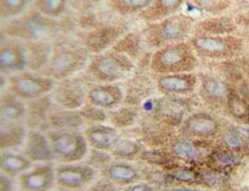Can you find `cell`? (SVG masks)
I'll return each instance as SVG.
<instances>
[{
	"label": "cell",
	"instance_id": "1",
	"mask_svg": "<svg viewBox=\"0 0 249 191\" xmlns=\"http://www.w3.org/2000/svg\"><path fill=\"white\" fill-rule=\"evenodd\" d=\"M91 54L79 40L59 38L53 41L49 65L41 72L54 81H60L84 73Z\"/></svg>",
	"mask_w": 249,
	"mask_h": 191
},
{
	"label": "cell",
	"instance_id": "2",
	"mask_svg": "<svg viewBox=\"0 0 249 191\" xmlns=\"http://www.w3.org/2000/svg\"><path fill=\"white\" fill-rule=\"evenodd\" d=\"M136 67L133 59L110 49L92 55L83 74L89 83L120 84L127 81Z\"/></svg>",
	"mask_w": 249,
	"mask_h": 191
},
{
	"label": "cell",
	"instance_id": "3",
	"mask_svg": "<svg viewBox=\"0 0 249 191\" xmlns=\"http://www.w3.org/2000/svg\"><path fill=\"white\" fill-rule=\"evenodd\" d=\"M200 58L189 41L169 44L154 51L149 57V67L154 75L194 73Z\"/></svg>",
	"mask_w": 249,
	"mask_h": 191
},
{
	"label": "cell",
	"instance_id": "4",
	"mask_svg": "<svg viewBox=\"0 0 249 191\" xmlns=\"http://www.w3.org/2000/svg\"><path fill=\"white\" fill-rule=\"evenodd\" d=\"M195 27V20L190 15L174 14L162 20L152 22L145 30L143 43L150 50H159L169 44L185 41Z\"/></svg>",
	"mask_w": 249,
	"mask_h": 191
},
{
	"label": "cell",
	"instance_id": "5",
	"mask_svg": "<svg viewBox=\"0 0 249 191\" xmlns=\"http://www.w3.org/2000/svg\"><path fill=\"white\" fill-rule=\"evenodd\" d=\"M197 57L203 60L223 62L238 58L244 50V39L234 35H194L189 40Z\"/></svg>",
	"mask_w": 249,
	"mask_h": 191
},
{
	"label": "cell",
	"instance_id": "6",
	"mask_svg": "<svg viewBox=\"0 0 249 191\" xmlns=\"http://www.w3.org/2000/svg\"><path fill=\"white\" fill-rule=\"evenodd\" d=\"M61 29L59 22L38 12L23 15L11 20L5 27L6 37L20 41L49 40Z\"/></svg>",
	"mask_w": 249,
	"mask_h": 191
},
{
	"label": "cell",
	"instance_id": "7",
	"mask_svg": "<svg viewBox=\"0 0 249 191\" xmlns=\"http://www.w3.org/2000/svg\"><path fill=\"white\" fill-rule=\"evenodd\" d=\"M1 77L5 82V87L2 89H6L25 102L51 95L56 82L41 73L27 70L8 77Z\"/></svg>",
	"mask_w": 249,
	"mask_h": 191
},
{
	"label": "cell",
	"instance_id": "8",
	"mask_svg": "<svg viewBox=\"0 0 249 191\" xmlns=\"http://www.w3.org/2000/svg\"><path fill=\"white\" fill-rule=\"evenodd\" d=\"M48 135L54 160L59 163H75L86 158L89 147L81 130H50Z\"/></svg>",
	"mask_w": 249,
	"mask_h": 191
},
{
	"label": "cell",
	"instance_id": "9",
	"mask_svg": "<svg viewBox=\"0 0 249 191\" xmlns=\"http://www.w3.org/2000/svg\"><path fill=\"white\" fill-rule=\"evenodd\" d=\"M223 123L207 112H192L178 128V134L195 141L209 142L219 139Z\"/></svg>",
	"mask_w": 249,
	"mask_h": 191
},
{
	"label": "cell",
	"instance_id": "10",
	"mask_svg": "<svg viewBox=\"0 0 249 191\" xmlns=\"http://www.w3.org/2000/svg\"><path fill=\"white\" fill-rule=\"evenodd\" d=\"M89 82L84 74L55 82L51 93L54 105L69 110H79L87 103Z\"/></svg>",
	"mask_w": 249,
	"mask_h": 191
},
{
	"label": "cell",
	"instance_id": "11",
	"mask_svg": "<svg viewBox=\"0 0 249 191\" xmlns=\"http://www.w3.org/2000/svg\"><path fill=\"white\" fill-rule=\"evenodd\" d=\"M200 102L214 111L226 110L231 87L220 76L210 73L198 74Z\"/></svg>",
	"mask_w": 249,
	"mask_h": 191
},
{
	"label": "cell",
	"instance_id": "12",
	"mask_svg": "<svg viewBox=\"0 0 249 191\" xmlns=\"http://www.w3.org/2000/svg\"><path fill=\"white\" fill-rule=\"evenodd\" d=\"M57 187L84 190L97 179V170L85 163H59L54 167Z\"/></svg>",
	"mask_w": 249,
	"mask_h": 191
},
{
	"label": "cell",
	"instance_id": "13",
	"mask_svg": "<svg viewBox=\"0 0 249 191\" xmlns=\"http://www.w3.org/2000/svg\"><path fill=\"white\" fill-rule=\"evenodd\" d=\"M156 90L162 96L189 97L198 89V74L183 73L173 75H154Z\"/></svg>",
	"mask_w": 249,
	"mask_h": 191
},
{
	"label": "cell",
	"instance_id": "14",
	"mask_svg": "<svg viewBox=\"0 0 249 191\" xmlns=\"http://www.w3.org/2000/svg\"><path fill=\"white\" fill-rule=\"evenodd\" d=\"M124 27L122 25H103L86 31L79 41L91 54L96 55L107 50L113 45L124 35Z\"/></svg>",
	"mask_w": 249,
	"mask_h": 191
},
{
	"label": "cell",
	"instance_id": "15",
	"mask_svg": "<svg viewBox=\"0 0 249 191\" xmlns=\"http://www.w3.org/2000/svg\"><path fill=\"white\" fill-rule=\"evenodd\" d=\"M26 71V60L22 41L3 38L0 44V74L3 77Z\"/></svg>",
	"mask_w": 249,
	"mask_h": 191
},
{
	"label": "cell",
	"instance_id": "16",
	"mask_svg": "<svg viewBox=\"0 0 249 191\" xmlns=\"http://www.w3.org/2000/svg\"><path fill=\"white\" fill-rule=\"evenodd\" d=\"M124 91L120 84L89 83V85L87 103L107 112L124 104Z\"/></svg>",
	"mask_w": 249,
	"mask_h": 191
},
{
	"label": "cell",
	"instance_id": "17",
	"mask_svg": "<svg viewBox=\"0 0 249 191\" xmlns=\"http://www.w3.org/2000/svg\"><path fill=\"white\" fill-rule=\"evenodd\" d=\"M54 166L52 163H38L18 177L22 191H52L55 185Z\"/></svg>",
	"mask_w": 249,
	"mask_h": 191
},
{
	"label": "cell",
	"instance_id": "18",
	"mask_svg": "<svg viewBox=\"0 0 249 191\" xmlns=\"http://www.w3.org/2000/svg\"><path fill=\"white\" fill-rule=\"evenodd\" d=\"M21 153L33 163H53L54 156L50 139L45 132L28 129Z\"/></svg>",
	"mask_w": 249,
	"mask_h": 191
},
{
	"label": "cell",
	"instance_id": "19",
	"mask_svg": "<svg viewBox=\"0 0 249 191\" xmlns=\"http://www.w3.org/2000/svg\"><path fill=\"white\" fill-rule=\"evenodd\" d=\"M89 148L111 152L123 137L122 131L107 123L87 125L83 130Z\"/></svg>",
	"mask_w": 249,
	"mask_h": 191
},
{
	"label": "cell",
	"instance_id": "20",
	"mask_svg": "<svg viewBox=\"0 0 249 191\" xmlns=\"http://www.w3.org/2000/svg\"><path fill=\"white\" fill-rule=\"evenodd\" d=\"M144 65H140L139 68L136 67V70L132 76L127 79V86L124 89V104H128L141 108L142 104L150 99L151 94L156 88L155 81L152 83L150 77L146 73L143 72Z\"/></svg>",
	"mask_w": 249,
	"mask_h": 191
},
{
	"label": "cell",
	"instance_id": "21",
	"mask_svg": "<svg viewBox=\"0 0 249 191\" xmlns=\"http://www.w3.org/2000/svg\"><path fill=\"white\" fill-rule=\"evenodd\" d=\"M53 106L51 95L42 98L26 102V115L24 124L27 129L40 130L46 132L49 130L50 112Z\"/></svg>",
	"mask_w": 249,
	"mask_h": 191
},
{
	"label": "cell",
	"instance_id": "22",
	"mask_svg": "<svg viewBox=\"0 0 249 191\" xmlns=\"http://www.w3.org/2000/svg\"><path fill=\"white\" fill-rule=\"evenodd\" d=\"M26 60V70L41 73L49 65L53 52V42L49 40L22 41Z\"/></svg>",
	"mask_w": 249,
	"mask_h": 191
},
{
	"label": "cell",
	"instance_id": "23",
	"mask_svg": "<svg viewBox=\"0 0 249 191\" xmlns=\"http://www.w3.org/2000/svg\"><path fill=\"white\" fill-rule=\"evenodd\" d=\"M26 102L7 91L1 89L0 96V126L24 123Z\"/></svg>",
	"mask_w": 249,
	"mask_h": 191
},
{
	"label": "cell",
	"instance_id": "24",
	"mask_svg": "<svg viewBox=\"0 0 249 191\" xmlns=\"http://www.w3.org/2000/svg\"><path fill=\"white\" fill-rule=\"evenodd\" d=\"M206 142L195 141L188 138L177 135L171 140L168 144V152L171 156L188 162L199 161L204 156V151L202 145Z\"/></svg>",
	"mask_w": 249,
	"mask_h": 191
},
{
	"label": "cell",
	"instance_id": "25",
	"mask_svg": "<svg viewBox=\"0 0 249 191\" xmlns=\"http://www.w3.org/2000/svg\"><path fill=\"white\" fill-rule=\"evenodd\" d=\"M86 123L79 110H69L53 104L49 117V130H81ZM46 131V132H48Z\"/></svg>",
	"mask_w": 249,
	"mask_h": 191
},
{
	"label": "cell",
	"instance_id": "26",
	"mask_svg": "<svg viewBox=\"0 0 249 191\" xmlns=\"http://www.w3.org/2000/svg\"><path fill=\"white\" fill-rule=\"evenodd\" d=\"M102 176L112 180L120 187H126L135 184L140 179L137 168L126 161L114 160L101 170Z\"/></svg>",
	"mask_w": 249,
	"mask_h": 191
},
{
	"label": "cell",
	"instance_id": "27",
	"mask_svg": "<svg viewBox=\"0 0 249 191\" xmlns=\"http://www.w3.org/2000/svg\"><path fill=\"white\" fill-rule=\"evenodd\" d=\"M140 119H141V108L122 104L121 106L108 111L107 123L120 131H123L134 128Z\"/></svg>",
	"mask_w": 249,
	"mask_h": 191
},
{
	"label": "cell",
	"instance_id": "28",
	"mask_svg": "<svg viewBox=\"0 0 249 191\" xmlns=\"http://www.w3.org/2000/svg\"><path fill=\"white\" fill-rule=\"evenodd\" d=\"M237 22L229 17H216L207 19L195 24L194 35L201 36H229L237 29Z\"/></svg>",
	"mask_w": 249,
	"mask_h": 191
},
{
	"label": "cell",
	"instance_id": "29",
	"mask_svg": "<svg viewBox=\"0 0 249 191\" xmlns=\"http://www.w3.org/2000/svg\"><path fill=\"white\" fill-rule=\"evenodd\" d=\"M34 163L27 159L22 153L13 150L1 151L0 154V169L1 173L14 178L19 177L21 174L29 170Z\"/></svg>",
	"mask_w": 249,
	"mask_h": 191
},
{
	"label": "cell",
	"instance_id": "30",
	"mask_svg": "<svg viewBox=\"0 0 249 191\" xmlns=\"http://www.w3.org/2000/svg\"><path fill=\"white\" fill-rule=\"evenodd\" d=\"M28 129L24 123L0 126V150L17 151L22 147Z\"/></svg>",
	"mask_w": 249,
	"mask_h": 191
},
{
	"label": "cell",
	"instance_id": "31",
	"mask_svg": "<svg viewBox=\"0 0 249 191\" xmlns=\"http://www.w3.org/2000/svg\"><path fill=\"white\" fill-rule=\"evenodd\" d=\"M185 0H153L149 7L141 12L142 18L149 22H156L174 15Z\"/></svg>",
	"mask_w": 249,
	"mask_h": 191
},
{
	"label": "cell",
	"instance_id": "32",
	"mask_svg": "<svg viewBox=\"0 0 249 191\" xmlns=\"http://www.w3.org/2000/svg\"><path fill=\"white\" fill-rule=\"evenodd\" d=\"M143 148L144 144L139 139L123 136L110 153L115 160L132 161L141 155Z\"/></svg>",
	"mask_w": 249,
	"mask_h": 191
},
{
	"label": "cell",
	"instance_id": "33",
	"mask_svg": "<svg viewBox=\"0 0 249 191\" xmlns=\"http://www.w3.org/2000/svg\"><path fill=\"white\" fill-rule=\"evenodd\" d=\"M142 38H140L134 34L124 35L112 47L117 53H120L133 59L135 62L140 58H142V47H143ZM137 63V62H136Z\"/></svg>",
	"mask_w": 249,
	"mask_h": 191
},
{
	"label": "cell",
	"instance_id": "34",
	"mask_svg": "<svg viewBox=\"0 0 249 191\" xmlns=\"http://www.w3.org/2000/svg\"><path fill=\"white\" fill-rule=\"evenodd\" d=\"M219 139H221L225 148L236 153L246 146V142L242 134L231 125L222 126V131Z\"/></svg>",
	"mask_w": 249,
	"mask_h": 191
},
{
	"label": "cell",
	"instance_id": "35",
	"mask_svg": "<svg viewBox=\"0 0 249 191\" xmlns=\"http://www.w3.org/2000/svg\"><path fill=\"white\" fill-rule=\"evenodd\" d=\"M238 160L236 153L223 147L219 149H215L211 151L208 155V161H210L214 168H211L215 171L219 172L221 168H227L234 165Z\"/></svg>",
	"mask_w": 249,
	"mask_h": 191
},
{
	"label": "cell",
	"instance_id": "36",
	"mask_svg": "<svg viewBox=\"0 0 249 191\" xmlns=\"http://www.w3.org/2000/svg\"><path fill=\"white\" fill-rule=\"evenodd\" d=\"M152 2L153 0H111V6L120 14L128 15L144 11Z\"/></svg>",
	"mask_w": 249,
	"mask_h": 191
},
{
	"label": "cell",
	"instance_id": "37",
	"mask_svg": "<svg viewBox=\"0 0 249 191\" xmlns=\"http://www.w3.org/2000/svg\"><path fill=\"white\" fill-rule=\"evenodd\" d=\"M70 0H36L37 10L50 18H57L64 12Z\"/></svg>",
	"mask_w": 249,
	"mask_h": 191
},
{
	"label": "cell",
	"instance_id": "38",
	"mask_svg": "<svg viewBox=\"0 0 249 191\" xmlns=\"http://www.w3.org/2000/svg\"><path fill=\"white\" fill-rule=\"evenodd\" d=\"M79 112L83 117L86 126L90 124H100V123H107V112L101 108H98L89 103H86L81 109H79Z\"/></svg>",
	"mask_w": 249,
	"mask_h": 191
},
{
	"label": "cell",
	"instance_id": "39",
	"mask_svg": "<svg viewBox=\"0 0 249 191\" xmlns=\"http://www.w3.org/2000/svg\"><path fill=\"white\" fill-rule=\"evenodd\" d=\"M85 164L95 168L96 170H102L107 164H110L115 159L111 155L110 152L101 151L97 149L89 148L87 156H86Z\"/></svg>",
	"mask_w": 249,
	"mask_h": 191
},
{
	"label": "cell",
	"instance_id": "40",
	"mask_svg": "<svg viewBox=\"0 0 249 191\" xmlns=\"http://www.w3.org/2000/svg\"><path fill=\"white\" fill-rule=\"evenodd\" d=\"M31 0H0V13L5 19H13L21 13Z\"/></svg>",
	"mask_w": 249,
	"mask_h": 191
},
{
	"label": "cell",
	"instance_id": "41",
	"mask_svg": "<svg viewBox=\"0 0 249 191\" xmlns=\"http://www.w3.org/2000/svg\"><path fill=\"white\" fill-rule=\"evenodd\" d=\"M170 179L177 180L183 183H196L200 180L199 172L187 167H171L167 172Z\"/></svg>",
	"mask_w": 249,
	"mask_h": 191
},
{
	"label": "cell",
	"instance_id": "42",
	"mask_svg": "<svg viewBox=\"0 0 249 191\" xmlns=\"http://www.w3.org/2000/svg\"><path fill=\"white\" fill-rule=\"evenodd\" d=\"M88 191H121V188L112 180L102 176L88 187Z\"/></svg>",
	"mask_w": 249,
	"mask_h": 191
},
{
	"label": "cell",
	"instance_id": "43",
	"mask_svg": "<svg viewBox=\"0 0 249 191\" xmlns=\"http://www.w3.org/2000/svg\"><path fill=\"white\" fill-rule=\"evenodd\" d=\"M200 8H204L210 11H220L226 9L229 5L227 0H196Z\"/></svg>",
	"mask_w": 249,
	"mask_h": 191
},
{
	"label": "cell",
	"instance_id": "44",
	"mask_svg": "<svg viewBox=\"0 0 249 191\" xmlns=\"http://www.w3.org/2000/svg\"><path fill=\"white\" fill-rule=\"evenodd\" d=\"M123 191H157L152 185L146 183H135L129 186L123 187Z\"/></svg>",
	"mask_w": 249,
	"mask_h": 191
},
{
	"label": "cell",
	"instance_id": "45",
	"mask_svg": "<svg viewBox=\"0 0 249 191\" xmlns=\"http://www.w3.org/2000/svg\"><path fill=\"white\" fill-rule=\"evenodd\" d=\"M13 189L12 178L3 173L0 174V191H13Z\"/></svg>",
	"mask_w": 249,
	"mask_h": 191
},
{
	"label": "cell",
	"instance_id": "46",
	"mask_svg": "<svg viewBox=\"0 0 249 191\" xmlns=\"http://www.w3.org/2000/svg\"><path fill=\"white\" fill-rule=\"evenodd\" d=\"M165 191H195L191 188H188V187H175V188H170V189H167Z\"/></svg>",
	"mask_w": 249,
	"mask_h": 191
},
{
	"label": "cell",
	"instance_id": "47",
	"mask_svg": "<svg viewBox=\"0 0 249 191\" xmlns=\"http://www.w3.org/2000/svg\"><path fill=\"white\" fill-rule=\"evenodd\" d=\"M54 191H84V190H72V189H67V188H61V187H58L56 190Z\"/></svg>",
	"mask_w": 249,
	"mask_h": 191
},
{
	"label": "cell",
	"instance_id": "48",
	"mask_svg": "<svg viewBox=\"0 0 249 191\" xmlns=\"http://www.w3.org/2000/svg\"><path fill=\"white\" fill-rule=\"evenodd\" d=\"M248 41H249V34H248Z\"/></svg>",
	"mask_w": 249,
	"mask_h": 191
}]
</instances>
